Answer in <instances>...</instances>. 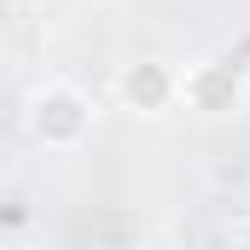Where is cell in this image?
<instances>
[{"label":"cell","mask_w":250,"mask_h":250,"mask_svg":"<svg viewBox=\"0 0 250 250\" xmlns=\"http://www.w3.org/2000/svg\"><path fill=\"white\" fill-rule=\"evenodd\" d=\"M23 134L41 151H82L93 140V99L76 82H41L23 99Z\"/></svg>","instance_id":"6da1fadb"},{"label":"cell","mask_w":250,"mask_h":250,"mask_svg":"<svg viewBox=\"0 0 250 250\" xmlns=\"http://www.w3.org/2000/svg\"><path fill=\"white\" fill-rule=\"evenodd\" d=\"M6 6H18V12H35V6H47V0H6Z\"/></svg>","instance_id":"5b68a950"},{"label":"cell","mask_w":250,"mask_h":250,"mask_svg":"<svg viewBox=\"0 0 250 250\" xmlns=\"http://www.w3.org/2000/svg\"><path fill=\"white\" fill-rule=\"evenodd\" d=\"M111 93L134 117H169L175 99H181V70L169 59H134V64H123L111 76Z\"/></svg>","instance_id":"3957f363"},{"label":"cell","mask_w":250,"mask_h":250,"mask_svg":"<svg viewBox=\"0 0 250 250\" xmlns=\"http://www.w3.org/2000/svg\"><path fill=\"white\" fill-rule=\"evenodd\" d=\"M175 105L192 111V117H233L245 105V70H239V59H227V53L192 59L181 70V99Z\"/></svg>","instance_id":"7a4b0ae2"},{"label":"cell","mask_w":250,"mask_h":250,"mask_svg":"<svg viewBox=\"0 0 250 250\" xmlns=\"http://www.w3.org/2000/svg\"><path fill=\"white\" fill-rule=\"evenodd\" d=\"M227 245H250V209L227 221Z\"/></svg>","instance_id":"277c9868"}]
</instances>
